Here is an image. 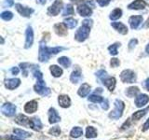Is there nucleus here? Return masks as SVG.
Returning <instances> with one entry per match:
<instances>
[{"instance_id": "1", "label": "nucleus", "mask_w": 149, "mask_h": 140, "mask_svg": "<svg viewBox=\"0 0 149 140\" xmlns=\"http://www.w3.org/2000/svg\"><path fill=\"white\" fill-rule=\"evenodd\" d=\"M33 75H34V77L37 80L36 84L34 87L36 92H37L42 96H48L50 93V89L46 87L45 81L43 80V75H42L40 70L38 69V66H35V68H33Z\"/></svg>"}, {"instance_id": "2", "label": "nucleus", "mask_w": 149, "mask_h": 140, "mask_svg": "<svg viewBox=\"0 0 149 140\" xmlns=\"http://www.w3.org/2000/svg\"><path fill=\"white\" fill-rule=\"evenodd\" d=\"M64 49L63 47H55V48H49L44 43V41L40 42L39 45V54H38V60L40 62H47L51 55H55L59 53L60 51L63 50Z\"/></svg>"}, {"instance_id": "3", "label": "nucleus", "mask_w": 149, "mask_h": 140, "mask_svg": "<svg viewBox=\"0 0 149 140\" xmlns=\"http://www.w3.org/2000/svg\"><path fill=\"white\" fill-rule=\"evenodd\" d=\"M125 108V104L123 101L119 99H116L115 101V109L109 114V118L113 120H118L119 119L123 114V111Z\"/></svg>"}, {"instance_id": "4", "label": "nucleus", "mask_w": 149, "mask_h": 140, "mask_svg": "<svg viewBox=\"0 0 149 140\" xmlns=\"http://www.w3.org/2000/svg\"><path fill=\"white\" fill-rule=\"evenodd\" d=\"M90 31H91L90 26H88L86 24H82V26L79 27L78 30L77 31L76 35H74V38L78 42L85 41L88 38V35H90Z\"/></svg>"}, {"instance_id": "5", "label": "nucleus", "mask_w": 149, "mask_h": 140, "mask_svg": "<svg viewBox=\"0 0 149 140\" xmlns=\"http://www.w3.org/2000/svg\"><path fill=\"white\" fill-rule=\"evenodd\" d=\"M120 79L125 83H133L136 80V75L132 70L127 69L121 72Z\"/></svg>"}, {"instance_id": "6", "label": "nucleus", "mask_w": 149, "mask_h": 140, "mask_svg": "<svg viewBox=\"0 0 149 140\" xmlns=\"http://www.w3.org/2000/svg\"><path fill=\"white\" fill-rule=\"evenodd\" d=\"M63 8V1L62 0H55L54 3L51 5L48 9V13L49 15L56 16L60 13Z\"/></svg>"}, {"instance_id": "7", "label": "nucleus", "mask_w": 149, "mask_h": 140, "mask_svg": "<svg viewBox=\"0 0 149 140\" xmlns=\"http://www.w3.org/2000/svg\"><path fill=\"white\" fill-rule=\"evenodd\" d=\"M1 110H2V113L7 116V117H12L14 116L16 112V106L12 105L11 103H6L4 104L1 107Z\"/></svg>"}, {"instance_id": "8", "label": "nucleus", "mask_w": 149, "mask_h": 140, "mask_svg": "<svg viewBox=\"0 0 149 140\" xmlns=\"http://www.w3.org/2000/svg\"><path fill=\"white\" fill-rule=\"evenodd\" d=\"M33 42H34V32L31 26H28L26 32H25V44H24V48L25 49H29L30 47H32Z\"/></svg>"}, {"instance_id": "9", "label": "nucleus", "mask_w": 149, "mask_h": 140, "mask_svg": "<svg viewBox=\"0 0 149 140\" xmlns=\"http://www.w3.org/2000/svg\"><path fill=\"white\" fill-rule=\"evenodd\" d=\"M15 7H16L17 11L23 17H30L31 14L34 12V9H33V8L24 7V6H22V5H21V4H16Z\"/></svg>"}, {"instance_id": "10", "label": "nucleus", "mask_w": 149, "mask_h": 140, "mask_svg": "<svg viewBox=\"0 0 149 140\" xmlns=\"http://www.w3.org/2000/svg\"><path fill=\"white\" fill-rule=\"evenodd\" d=\"M61 120V117L58 115L57 111H56L55 108L51 107L49 110V121L50 124H54L56 123H59Z\"/></svg>"}, {"instance_id": "11", "label": "nucleus", "mask_w": 149, "mask_h": 140, "mask_svg": "<svg viewBox=\"0 0 149 140\" xmlns=\"http://www.w3.org/2000/svg\"><path fill=\"white\" fill-rule=\"evenodd\" d=\"M77 12L80 14L81 16H83V17L91 16V13H92L91 8L88 7V5H86V4L79 5V6L77 7Z\"/></svg>"}, {"instance_id": "12", "label": "nucleus", "mask_w": 149, "mask_h": 140, "mask_svg": "<svg viewBox=\"0 0 149 140\" xmlns=\"http://www.w3.org/2000/svg\"><path fill=\"white\" fill-rule=\"evenodd\" d=\"M20 84H21V80L19 78H8L5 81V86L8 90H14V89L20 86Z\"/></svg>"}, {"instance_id": "13", "label": "nucleus", "mask_w": 149, "mask_h": 140, "mask_svg": "<svg viewBox=\"0 0 149 140\" xmlns=\"http://www.w3.org/2000/svg\"><path fill=\"white\" fill-rule=\"evenodd\" d=\"M148 101H149V96L142 93V94H139L136 97V99H135V105L138 107H142L144 105H146Z\"/></svg>"}, {"instance_id": "14", "label": "nucleus", "mask_w": 149, "mask_h": 140, "mask_svg": "<svg viewBox=\"0 0 149 140\" xmlns=\"http://www.w3.org/2000/svg\"><path fill=\"white\" fill-rule=\"evenodd\" d=\"M112 27L114 28L115 30H116L118 33L122 35H126L128 33V28L125 24H123L122 22H115L111 23Z\"/></svg>"}, {"instance_id": "15", "label": "nucleus", "mask_w": 149, "mask_h": 140, "mask_svg": "<svg viewBox=\"0 0 149 140\" xmlns=\"http://www.w3.org/2000/svg\"><path fill=\"white\" fill-rule=\"evenodd\" d=\"M54 30L56 32V34L59 36H65L67 34V26L64 22H61V23L55 24Z\"/></svg>"}, {"instance_id": "16", "label": "nucleus", "mask_w": 149, "mask_h": 140, "mask_svg": "<svg viewBox=\"0 0 149 140\" xmlns=\"http://www.w3.org/2000/svg\"><path fill=\"white\" fill-rule=\"evenodd\" d=\"M37 107H38L37 102L36 100H32L26 103V105L24 106V111L27 112V113H34L37 110Z\"/></svg>"}, {"instance_id": "17", "label": "nucleus", "mask_w": 149, "mask_h": 140, "mask_svg": "<svg viewBox=\"0 0 149 140\" xmlns=\"http://www.w3.org/2000/svg\"><path fill=\"white\" fill-rule=\"evenodd\" d=\"M29 127L35 131H40L42 127H43V125H42L41 121L38 118H32L30 119Z\"/></svg>"}, {"instance_id": "18", "label": "nucleus", "mask_w": 149, "mask_h": 140, "mask_svg": "<svg viewBox=\"0 0 149 140\" xmlns=\"http://www.w3.org/2000/svg\"><path fill=\"white\" fill-rule=\"evenodd\" d=\"M142 22H143L142 16H132V17H130L129 20L130 27H132V29H136V28H138V26L141 24Z\"/></svg>"}, {"instance_id": "19", "label": "nucleus", "mask_w": 149, "mask_h": 140, "mask_svg": "<svg viewBox=\"0 0 149 140\" xmlns=\"http://www.w3.org/2000/svg\"><path fill=\"white\" fill-rule=\"evenodd\" d=\"M146 6V3L143 0H135L132 3H130L128 8L130 9H143Z\"/></svg>"}, {"instance_id": "20", "label": "nucleus", "mask_w": 149, "mask_h": 140, "mask_svg": "<svg viewBox=\"0 0 149 140\" xmlns=\"http://www.w3.org/2000/svg\"><path fill=\"white\" fill-rule=\"evenodd\" d=\"M58 102L59 105L63 108H67L71 105V100H70L68 95H60L58 98Z\"/></svg>"}, {"instance_id": "21", "label": "nucleus", "mask_w": 149, "mask_h": 140, "mask_svg": "<svg viewBox=\"0 0 149 140\" xmlns=\"http://www.w3.org/2000/svg\"><path fill=\"white\" fill-rule=\"evenodd\" d=\"M104 85L107 87V89L110 91V92H113L114 89L116 87V78H110V77H107L106 78H104V80L102 81Z\"/></svg>"}, {"instance_id": "22", "label": "nucleus", "mask_w": 149, "mask_h": 140, "mask_svg": "<svg viewBox=\"0 0 149 140\" xmlns=\"http://www.w3.org/2000/svg\"><path fill=\"white\" fill-rule=\"evenodd\" d=\"M15 121L20 125H23V126H29V123H30V119L26 117L25 115L20 114L16 117Z\"/></svg>"}, {"instance_id": "23", "label": "nucleus", "mask_w": 149, "mask_h": 140, "mask_svg": "<svg viewBox=\"0 0 149 140\" xmlns=\"http://www.w3.org/2000/svg\"><path fill=\"white\" fill-rule=\"evenodd\" d=\"M90 92H91V86L87 83H84L80 86V88H79L77 93H78L79 96L85 97L88 94V93H90Z\"/></svg>"}, {"instance_id": "24", "label": "nucleus", "mask_w": 149, "mask_h": 140, "mask_svg": "<svg viewBox=\"0 0 149 140\" xmlns=\"http://www.w3.org/2000/svg\"><path fill=\"white\" fill-rule=\"evenodd\" d=\"M13 134H14L15 136L21 138L22 140L24 138H26V137H29L31 135L30 133L26 132V131H24V130H21V129H14L13 130Z\"/></svg>"}, {"instance_id": "25", "label": "nucleus", "mask_w": 149, "mask_h": 140, "mask_svg": "<svg viewBox=\"0 0 149 140\" xmlns=\"http://www.w3.org/2000/svg\"><path fill=\"white\" fill-rule=\"evenodd\" d=\"M81 78H82V75H81L80 70H78V69L73 71L71 76H70V80H71L73 83H78L81 80Z\"/></svg>"}, {"instance_id": "26", "label": "nucleus", "mask_w": 149, "mask_h": 140, "mask_svg": "<svg viewBox=\"0 0 149 140\" xmlns=\"http://www.w3.org/2000/svg\"><path fill=\"white\" fill-rule=\"evenodd\" d=\"M147 111H149V106L146 107V108H143L142 110L134 112V114L132 115V120H139L140 119L143 118V117L147 113Z\"/></svg>"}, {"instance_id": "27", "label": "nucleus", "mask_w": 149, "mask_h": 140, "mask_svg": "<svg viewBox=\"0 0 149 140\" xmlns=\"http://www.w3.org/2000/svg\"><path fill=\"white\" fill-rule=\"evenodd\" d=\"M50 69V72L51 74H52V76L55 77V78H59L62 76L63 74V69L57 66V65H51V66L49 67Z\"/></svg>"}, {"instance_id": "28", "label": "nucleus", "mask_w": 149, "mask_h": 140, "mask_svg": "<svg viewBox=\"0 0 149 140\" xmlns=\"http://www.w3.org/2000/svg\"><path fill=\"white\" fill-rule=\"evenodd\" d=\"M97 136V131L92 126H88L86 131V137L87 138H94Z\"/></svg>"}, {"instance_id": "29", "label": "nucleus", "mask_w": 149, "mask_h": 140, "mask_svg": "<svg viewBox=\"0 0 149 140\" xmlns=\"http://www.w3.org/2000/svg\"><path fill=\"white\" fill-rule=\"evenodd\" d=\"M58 63L62 65V66L68 68L70 65H71V60L67 57H65V56H63V57H60L58 59Z\"/></svg>"}, {"instance_id": "30", "label": "nucleus", "mask_w": 149, "mask_h": 140, "mask_svg": "<svg viewBox=\"0 0 149 140\" xmlns=\"http://www.w3.org/2000/svg\"><path fill=\"white\" fill-rule=\"evenodd\" d=\"M83 134V130L80 127H74L72 129L71 133H70V135L73 137V138H77L79 136H81Z\"/></svg>"}, {"instance_id": "31", "label": "nucleus", "mask_w": 149, "mask_h": 140, "mask_svg": "<svg viewBox=\"0 0 149 140\" xmlns=\"http://www.w3.org/2000/svg\"><path fill=\"white\" fill-rule=\"evenodd\" d=\"M121 16H122V10L120 8H116L110 14V19L111 20H118Z\"/></svg>"}, {"instance_id": "32", "label": "nucleus", "mask_w": 149, "mask_h": 140, "mask_svg": "<svg viewBox=\"0 0 149 140\" xmlns=\"http://www.w3.org/2000/svg\"><path fill=\"white\" fill-rule=\"evenodd\" d=\"M139 92V89L137 87H130L127 92H126V94L129 97H134L136 96V94Z\"/></svg>"}, {"instance_id": "33", "label": "nucleus", "mask_w": 149, "mask_h": 140, "mask_svg": "<svg viewBox=\"0 0 149 140\" xmlns=\"http://www.w3.org/2000/svg\"><path fill=\"white\" fill-rule=\"evenodd\" d=\"M64 23L69 28H74L77 24V22L73 18H67V19H65V20H64Z\"/></svg>"}, {"instance_id": "34", "label": "nucleus", "mask_w": 149, "mask_h": 140, "mask_svg": "<svg viewBox=\"0 0 149 140\" xmlns=\"http://www.w3.org/2000/svg\"><path fill=\"white\" fill-rule=\"evenodd\" d=\"M74 13V8L71 4H68L65 6L63 11V16H67V15H71Z\"/></svg>"}, {"instance_id": "35", "label": "nucleus", "mask_w": 149, "mask_h": 140, "mask_svg": "<svg viewBox=\"0 0 149 140\" xmlns=\"http://www.w3.org/2000/svg\"><path fill=\"white\" fill-rule=\"evenodd\" d=\"M88 101L93 102V103H102V102H104V98L100 95L91 94L88 96Z\"/></svg>"}, {"instance_id": "36", "label": "nucleus", "mask_w": 149, "mask_h": 140, "mask_svg": "<svg viewBox=\"0 0 149 140\" xmlns=\"http://www.w3.org/2000/svg\"><path fill=\"white\" fill-rule=\"evenodd\" d=\"M120 46V43H115L108 47V50L112 55H116L118 54V48Z\"/></svg>"}, {"instance_id": "37", "label": "nucleus", "mask_w": 149, "mask_h": 140, "mask_svg": "<svg viewBox=\"0 0 149 140\" xmlns=\"http://www.w3.org/2000/svg\"><path fill=\"white\" fill-rule=\"evenodd\" d=\"M1 18L3 19L4 21H10L11 19L13 18V14L10 11H4L1 13Z\"/></svg>"}, {"instance_id": "38", "label": "nucleus", "mask_w": 149, "mask_h": 140, "mask_svg": "<svg viewBox=\"0 0 149 140\" xmlns=\"http://www.w3.org/2000/svg\"><path fill=\"white\" fill-rule=\"evenodd\" d=\"M49 133L50 134L54 135V136H58V135H60V134H61V130L58 126H55V127H52L49 131Z\"/></svg>"}, {"instance_id": "39", "label": "nucleus", "mask_w": 149, "mask_h": 140, "mask_svg": "<svg viewBox=\"0 0 149 140\" xmlns=\"http://www.w3.org/2000/svg\"><path fill=\"white\" fill-rule=\"evenodd\" d=\"M96 75H97V77L99 78L102 81L104 80V78H106L107 77H108V75H107L106 71H104V70H100V71H98V72H97Z\"/></svg>"}, {"instance_id": "40", "label": "nucleus", "mask_w": 149, "mask_h": 140, "mask_svg": "<svg viewBox=\"0 0 149 140\" xmlns=\"http://www.w3.org/2000/svg\"><path fill=\"white\" fill-rule=\"evenodd\" d=\"M119 60L118 59H116V58H113L111 60V62H110V64H111V66L112 67H118V65H119Z\"/></svg>"}, {"instance_id": "41", "label": "nucleus", "mask_w": 149, "mask_h": 140, "mask_svg": "<svg viewBox=\"0 0 149 140\" xmlns=\"http://www.w3.org/2000/svg\"><path fill=\"white\" fill-rule=\"evenodd\" d=\"M96 2L99 4L101 7H104L110 3V0H96Z\"/></svg>"}, {"instance_id": "42", "label": "nucleus", "mask_w": 149, "mask_h": 140, "mask_svg": "<svg viewBox=\"0 0 149 140\" xmlns=\"http://www.w3.org/2000/svg\"><path fill=\"white\" fill-rule=\"evenodd\" d=\"M21 67H22V74H23V76L24 77H27V75H28V71H27V64H21Z\"/></svg>"}, {"instance_id": "43", "label": "nucleus", "mask_w": 149, "mask_h": 140, "mask_svg": "<svg viewBox=\"0 0 149 140\" xmlns=\"http://www.w3.org/2000/svg\"><path fill=\"white\" fill-rule=\"evenodd\" d=\"M137 39H132L130 41V43H129V48L130 49H132L133 47H135V45L137 44Z\"/></svg>"}, {"instance_id": "44", "label": "nucleus", "mask_w": 149, "mask_h": 140, "mask_svg": "<svg viewBox=\"0 0 149 140\" xmlns=\"http://www.w3.org/2000/svg\"><path fill=\"white\" fill-rule=\"evenodd\" d=\"M102 107L104 110L108 109V107H109V106H108V100H107V99H104V102H102Z\"/></svg>"}, {"instance_id": "45", "label": "nucleus", "mask_w": 149, "mask_h": 140, "mask_svg": "<svg viewBox=\"0 0 149 140\" xmlns=\"http://www.w3.org/2000/svg\"><path fill=\"white\" fill-rule=\"evenodd\" d=\"M14 3V0H5V7H11Z\"/></svg>"}, {"instance_id": "46", "label": "nucleus", "mask_w": 149, "mask_h": 140, "mask_svg": "<svg viewBox=\"0 0 149 140\" xmlns=\"http://www.w3.org/2000/svg\"><path fill=\"white\" fill-rule=\"evenodd\" d=\"M148 129H149V118L146 121V123L143 124V132H146V131L148 130Z\"/></svg>"}, {"instance_id": "47", "label": "nucleus", "mask_w": 149, "mask_h": 140, "mask_svg": "<svg viewBox=\"0 0 149 140\" xmlns=\"http://www.w3.org/2000/svg\"><path fill=\"white\" fill-rule=\"evenodd\" d=\"M19 71H20V70H19L18 67H13V68L11 69V73H12L13 75H18V74H19Z\"/></svg>"}, {"instance_id": "48", "label": "nucleus", "mask_w": 149, "mask_h": 140, "mask_svg": "<svg viewBox=\"0 0 149 140\" xmlns=\"http://www.w3.org/2000/svg\"><path fill=\"white\" fill-rule=\"evenodd\" d=\"M146 87L147 89V91L149 92V78L146 79Z\"/></svg>"}, {"instance_id": "49", "label": "nucleus", "mask_w": 149, "mask_h": 140, "mask_svg": "<svg viewBox=\"0 0 149 140\" xmlns=\"http://www.w3.org/2000/svg\"><path fill=\"white\" fill-rule=\"evenodd\" d=\"M36 3L41 4V5H44L46 3V0H36Z\"/></svg>"}, {"instance_id": "50", "label": "nucleus", "mask_w": 149, "mask_h": 140, "mask_svg": "<svg viewBox=\"0 0 149 140\" xmlns=\"http://www.w3.org/2000/svg\"><path fill=\"white\" fill-rule=\"evenodd\" d=\"M144 27H149V18L147 19V21L146 22V24H144Z\"/></svg>"}, {"instance_id": "51", "label": "nucleus", "mask_w": 149, "mask_h": 140, "mask_svg": "<svg viewBox=\"0 0 149 140\" xmlns=\"http://www.w3.org/2000/svg\"><path fill=\"white\" fill-rule=\"evenodd\" d=\"M146 52L149 54V43H148V45L146 46Z\"/></svg>"}]
</instances>
